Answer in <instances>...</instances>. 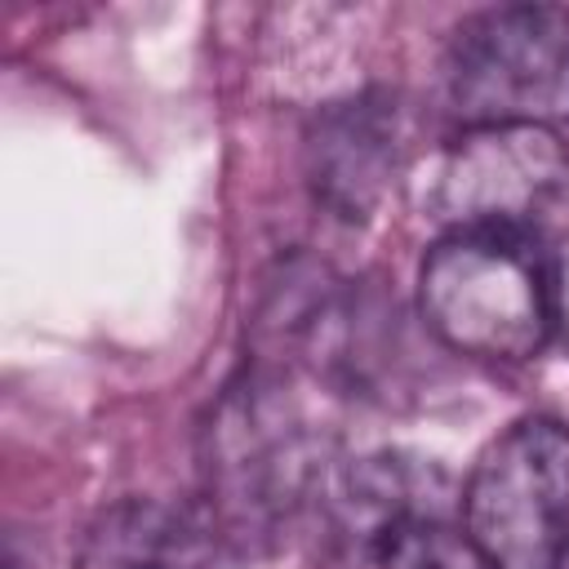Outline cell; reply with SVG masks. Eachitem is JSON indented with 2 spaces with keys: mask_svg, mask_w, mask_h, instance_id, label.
<instances>
[{
  "mask_svg": "<svg viewBox=\"0 0 569 569\" xmlns=\"http://www.w3.org/2000/svg\"><path fill=\"white\" fill-rule=\"evenodd\" d=\"M422 325L458 356L525 365L551 333L547 249L529 227L445 231L418 267Z\"/></svg>",
  "mask_w": 569,
  "mask_h": 569,
  "instance_id": "1",
  "label": "cell"
},
{
  "mask_svg": "<svg viewBox=\"0 0 569 569\" xmlns=\"http://www.w3.org/2000/svg\"><path fill=\"white\" fill-rule=\"evenodd\" d=\"M276 378L231 387L213 422V471L240 511H276L311 476V436L276 396Z\"/></svg>",
  "mask_w": 569,
  "mask_h": 569,
  "instance_id": "6",
  "label": "cell"
},
{
  "mask_svg": "<svg viewBox=\"0 0 569 569\" xmlns=\"http://www.w3.org/2000/svg\"><path fill=\"white\" fill-rule=\"evenodd\" d=\"M369 569H489L480 560V551L471 547V538L445 520H422L409 525L405 533H396L373 560Z\"/></svg>",
  "mask_w": 569,
  "mask_h": 569,
  "instance_id": "8",
  "label": "cell"
},
{
  "mask_svg": "<svg viewBox=\"0 0 569 569\" xmlns=\"http://www.w3.org/2000/svg\"><path fill=\"white\" fill-rule=\"evenodd\" d=\"M547 293H551V333L569 347V227L547 244Z\"/></svg>",
  "mask_w": 569,
  "mask_h": 569,
  "instance_id": "9",
  "label": "cell"
},
{
  "mask_svg": "<svg viewBox=\"0 0 569 569\" xmlns=\"http://www.w3.org/2000/svg\"><path fill=\"white\" fill-rule=\"evenodd\" d=\"M445 476L431 462H413L405 453H369L351 462L342 480V538L369 565L396 533L422 520H445Z\"/></svg>",
  "mask_w": 569,
  "mask_h": 569,
  "instance_id": "7",
  "label": "cell"
},
{
  "mask_svg": "<svg viewBox=\"0 0 569 569\" xmlns=\"http://www.w3.org/2000/svg\"><path fill=\"white\" fill-rule=\"evenodd\" d=\"M462 533L489 569H565L569 556V427L547 413L498 431L458 498Z\"/></svg>",
  "mask_w": 569,
  "mask_h": 569,
  "instance_id": "2",
  "label": "cell"
},
{
  "mask_svg": "<svg viewBox=\"0 0 569 569\" xmlns=\"http://www.w3.org/2000/svg\"><path fill=\"white\" fill-rule=\"evenodd\" d=\"M307 187L338 222H369L400 169V107L382 89L325 102L307 124Z\"/></svg>",
  "mask_w": 569,
  "mask_h": 569,
  "instance_id": "5",
  "label": "cell"
},
{
  "mask_svg": "<svg viewBox=\"0 0 569 569\" xmlns=\"http://www.w3.org/2000/svg\"><path fill=\"white\" fill-rule=\"evenodd\" d=\"M9 569H22V565H13V560H9Z\"/></svg>",
  "mask_w": 569,
  "mask_h": 569,
  "instance_id": "10",
  "label": "cell"
},
{
  "mask_svg": "<svg viewBox=\"0 0 569 569\" xmlns=\"http://www.w3.org/2000/svg\"><path fill=\"white\" fill-rule=\"evenodd\" d=\"M445 84L462 124H569V9L471 13L449 40Z\"/></svg>",
  "mask_w": 569,
  "mask_h": 569,
  "instance_id": "3",
  "label": "cell"
},
{
  "mask_svg": "<svg viewBox=\"0 0 569 569\" xmlns=\"http://www.w3.org/2000/svg\"><path fill=\"white\" fill-rule=\"evenodd\" d=\"M569 187V142L547 124H462L413 178V204L445 231L529 227Z\"/></svg>",
  "mask_w": 569,
  "mask_h": 569,
  "instance_id": "4",
  "label": "cell"
}]
</instances>
